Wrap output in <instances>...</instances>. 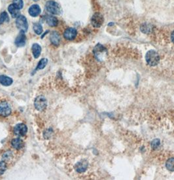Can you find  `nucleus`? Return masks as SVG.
Listing matches in <instances>:
<instances>
[{
	"mask_svg": "<svg viewBox=\"0 0 174 180\" xmlns=\"http://www.w3.org/2000/svg\"><path fill=\"white\" fill-rule=\"evenodd\" d=\"M11 144L13 148L17 150L22 149L24 147V142L20 138H13L11 142Z\"/></svg>",
	"mask_w": 174,
	"mask_h": 180,
	"instance_id": "f8f14e48",
	"label": "nucleus"
},
{
	"mask_svg": "<svg viewBox=\"0 0 174 180\" xmlns=\"http://www.w3.org/2000/svg\"><path fill=\"white\" fill-rule=\"evenodd\" d=\"M171 39H172V41H173V43H174V31L172 32V36H171Z\"/></svg>",
	"mask_w": 174,
	"mask_h": 180,
	"instance_id": "bb28decb",
	"label": "nucleus"
},
{
	"mask_svg": "<svg viewBox=\"0 0 174 180\" xmlns=\"http://www.w3.org/2000/svg\"><path fill=\"white\" fill-rule=\"evenodd\" d=\"M26 37L25 32L23 31H20V34L18 35V36L16 38L15 41V44L18 47H22L26 45Z\"/></svg>",
	"mask_w": 174,
	"mask_h": 180,
	"instance_id": "1a4fd4ad",
	"label": "nucleus"
},
{
	"mask_svg": "<svg viewBox=\"0 0 174 180\" xmlns=\"http://www.w3.org/2000/svg\"><path fill=\"white\" fill-rule=\"evenodd\" d=\"M7 169V162H5V161H0V176L4 174L5 171Z\"/></svg>",
	"mask_w": 174,
	"mask_h": 180,
	"instance_id": "b1692460",
	"label": "nucleus"
},
{
	"mask_svg": "<svg viewBox=\"0 0 174 180\" xmlns=\"http://www.w3.org/2000/svg\"><path fill=\"white\" fill-rule=\"evenodd\" d=\"M48 32H49V30H47V32H45V33L44 34H43V36H42L41 37V39H43V37H44V36H45V35H46V34H47Z\"/></svg>",
	"mask_w": 174,
	"mask_h": 180,
	"instance_id": "cd10ccee",
	"label": "nucleus"
},
{
	"mask_svg": "<svg viewBox=\"0 0 174 180\" xmlns=\"http://www.w3.org/2000/svg\"><path fill=\"white\" fill-rule=\"evenodd\" d=\"M160 140L159 139H154V140L152 141V143H151V147H153V149H157L158 147H159V146H160Z\"/></svg>",
	"mask_w": 174,
	"mask_h": 180,
	"instance_id": "a878e982",
	"label": "nucleus"
},
{
	"mask_svg": "<svg viewBox=\"0 0 174 180\" xmlns=\"http://www.w3.org/2000/svg\"><path fill=\"white\" fill-rule=\"evenodd\" d=\"M77 31L75 28H67V29H66V30L64 31V37L66 39L72 41V40L75 39V37H77Z\"/></svg>",
	"mask_w": 174,
	"mask_h": 180,
	"instance_id": "6e6552de",
	"label": "nucleus"
},
{
	"mask_svg": "<svg viewBox=\"0 0 174 180\" xmlns=\"http://www.w3.org/2000/svg\"><path fill=\"white\" fill-rule=\"evenodd\" d=\"M33 29L37 35H41L43 33V27L40 23H34L33 26Z\"/></svg>",
	"mask_w": 174,
	"mask_h": 180,
	"instance_id": "aec40b11",
	"label": "nucleus"
},
{
	"mask_svg": "<svg viewBox=\"0 0 174 180\" xmlns=\"http://www.w3.org/2000/svg\"><path fill=\"white\" fill-rule=\"evenodd\" d=\"M47 106V100L45 96H39L34 100V106L37 111H42L45 110Z\"/></svg>",
	"mask_w": 174,
	"mask_h": 180,
	"instance_id": "7ed1b4c3",
	"label": "nucleus"
},
{
	"mask_svg": "<svg viewBox=\"0 0 174 180\" xmlns=\"http://www.w3.org/2000/svg\"><path fill=\"white\" fill-rule=\"evenodd\" d=\"M13 83V80L11 77H9L4 75H1L0 76V84L5 87H8L12 85Z\"/></svg>",
	"mask_w": 174,
	"mask_h": 180,
	"instance_id": "2eb2a0df",
	"label": "nucleus"
},
{
	"mask_svg": "<svg viewBox=\"0 0 174 180\" xmlns=\"http://www.w3.org/2000/svg\"><path fill=\"white\" fill-rule=\"evenodd\" d=\"M18 9H22L24 7V2L22 0H13V3Z\"/></svg>",
	"mask_w": 174,
	"mask_h": 180,
	"instance_id": "393cba45",
	"label": "nucleus"
},
{
	"mask_svg": "<svg viewBox=\"0 0 174 180\" xmlns=\"http://www.w3.org/2000/svg\"><path fill=\"white\" fill-rule=\"evenodd\" d=\"M50 40L51 43L54 45V46H58L60 43L61 37L58 32L54 31L51 34Z\"/></svg>",
	"mask_w": 174,
	"mask_h": 180,
	"instance_id": "4468645a",
	"label": "nucleus"
},
{
	"mask_svg": "<svg viewBox=\"0 0 174 180\" xmlns=\"http://www.w3.org/2000/svg\"><path fill=\"white\" fill-rule=\"evenodd\" d=\"M8 11L13 18H17L20 15V9L16 6L14 4H12L8 7Z\"/></svg>",
	"mask_w": 174,
	"mask_h": 180,
	"instance_id": "ddd939ff",
	"label": "nucleus"
},
{
	"mask_svg": "<svg viewBox=\"0 0 174 180\" xmlns=\"http://www.w3.org/2000/svg\"><path fill=\"white\" fill-rule=\"evenodd\" d=\"M45 8L48 12H49L53 15H59L62 13V9L60 5L58 3L53 1V0H50V1H48L46 3Z\"/></svg>",
	"mask_w": 174,
	"mask_h": 180,
	"instance_id": "f257e3e1",
	"label": "nucleus"
},
{
	"mask_svg": "<svg viewBox=\"0 0 174 180\" xmlns=\"http://www.w3.org/2000/svg\"><path fill=\"white\" fill-rule=\"evenodd\" d=\"M166 168L170 171H174V158H171L168 159L166 164Z\"/></svg>",
	"mask_w": 174,
	"mask_h": 180,
	"instance_id": "412c9836",
	"label": "nucleus"
},
{
	"mask_svg": "<svg viewBox=\"0 0 174 180\" xmlns=\"http://www.w3.org/2000/svg\"><path fill=\"white\" fill-rule=\"evenodd\" d=\"M16 25L20 31L26 32L28 29V23L27 18L23 15H20L16 20Z\"/></svg>",
	"mask_w": 174,
	"mask_h": 180,
	"instance_id": "20e7f679",
	"label": "nucleus"
},
{
	"mask_svg": "<svg viewBox=\"0 0 174 180\" xmlns=\"http://www.w3.org/2000/svg\"><path fill=\"white\" fill-rule=\"evenodd\" d=\"M32 52L34 58H38L39 57L41 53V47L38 43L33 44L32 47Z\"/></svg>",
	"mask_w": 174,
	"mask_h": 180,
	"instance_id": "dca6fc26",
	"label": "nucleus"
},
{
	"mask_svg": "<svg viewBox=\"0 0 174 180\" xmlns=\"http://www.w3.org/2000/svg\"><path fill=\"white\" fill-rule=\"evenodd\" d=\"M104 17L99 13H96L91 18V24L94 28H100L104 23Z\"/></svg>",
	"mask_w": 174,
	"mask_h": 180,
	"instance_id": "423d86ee",
	"label": "nucleus"
},
{
	"mask_svg": "<svg viewBox=\"0 0 174 180\" xmlns=\"http://www.w3.org/2000/svg\"><path fill=\"white\" fill-rule=\"evenodd\" d=\"M34 1H39V0H33Z\"/></svg>",
	"mask_w": 174,
	"mask_h": 180,
	"instance_id": "c756f323",
	"label": "nucleus"
},
{
	"mask_svg": "<svg viewBox=\"0 0 174 180\" xmlns=\"http://www.w3.org/2000/svg\"><path fill=\"white\" fill-rule=\"evenodd\" d=\"M46 22H47V25L51 27H55L58 25V20L57 18L53 16H47L46 17Z\"/></svg>",
	"mask_w": 174,
	"mask_h": 180,
	"instance_id": "f3484780",
	"label": "nucleus"
},
{
	"mask_svg": "<svg viewBox=\"0 0 174 180\" xmlns=\"http://www.w3.org/2000/svg\"><path fill=\"white\" fill-rule=\"evenodd\" d=\"M112 25H113V23H109V26H112Z\"/></svg>",
	"mask_w": 174,
	"mask_h": 180,
	"instance_id": "c85d7f7f",
	"label": "nucleus"
},
{
	"mask_svg": "<svg viewBox=\"0 0 174 180\" xmlns=\"http://www.w3.org/2000/svg\"><path fill=\"white\" fill-rule=\"evenodd\" d=\"M28 132V127L24 123H18L13 128V133L18 137H24Z\"/></svg>",
	"mask_w": 174,
	"mask_h": 180,
	"instance_id": "39448f33",
	"label": "nucleus"
},
{
	"mask_svg": "<svg viewBox=\"0 0 174 180\" xmlns=\"http://www.w3.org/2000/svg\"><path fill=\"white\" fill-rule=\"evenodd\" d=\"M28 13L31 17H37L41 14V7L39 5L34 4L29 7L28 9Z\"/></svg>",
	"mask_w": 174,
	"mask_h": 180,
	"instance_id": "9d476101",
	"label": "nucleus"
},
{
	"mask_svg": "<svg viewBox=\"0 0 174 180\" xmlns=\"http://www.w3.org/2000/svg\"><path fill=\"white\" fill-rule=\"evenodd\" d=\"M8 22L9 21V16H8L7 12H3L0 15V26L5 22Z\"/></svg>",
	"mask_w": 174,
	"mask_h": 180,
	"instance_id": "4be33fe9",
	"label": "nucleus"
},
{
	"mask_svg": "<svg viewBox=\"0 0 174 180\" xmlns=\"http://www.w3.org/2000/svg\"><path fill=\"white\" fill-rule=\"evenodd\" d=\"M47 63H48V59L47 58H42L41 60L39 62H38L37 66L36 67V68H35L34 72H35V71H38V70H41V69H44L46 67V66H47Z\"/></svg>",
	"mask_w": 174,
	"mask_h": 180,
	"instance_id": "a211bd4d",
	"label": "nucleus"
},
{
	"mask_svg": "<svg viewBox=\"0 0 174 180\" xmlns=\"http://www.w3.org/2000/svg\"><path fill=\"white\" fill-rule=\"evenodd\" d=\"M11 113V107L9 103L3 101L0 103V115L2 117H7Z\"/></svg>",
	"mask_w": 174,
	"mask_h": 180,
	"instance_id": "0eeeda50",
	"label": "nucleus"
},
{
	"mask_svg": "<svg viewBox=\"0 0 174 180\" xmlns=\"http://www.w3.org/2000/svg\"><path fill=\"white\" fill-rule=\"evenodd\" d=\"M152 27L150 25H148V24H144L141 27V30L142 31L143 33L147 34L149 32H150L151 31Z\"/></svg>",
	"mask_w": 174,
	"mask_h": 180,
	"instance_id": "5701e85b",
	"label": "nucleus"
},
{
	"mask_svg": "<svg viewBox=\"0 0 174 180\" xmlns=\"http://www.w3.org/2000/svg\"><path fill=\"white\" fill-rule=\"evenodd\" d=\"M88 162L85 160H82L80 162H77L75 166V170L79 173H83L85 172L86 170L88 168Z\"/></svg>",
	"mask_w": 174,
	"mask_h": 180,
	"instance_id": "9b49d317",
	"label": "nucleus"
},
{
	"mask_svg": "<svg viewBox=\"0 0 174 180\" xmlns=\"http://www.w3.org/2000/svg\"><path fill=\"white\" fill-rule=\"evenodd\" d=\"M145 59L147 63L151 66L157 65L160 60V58L158 53L153 50H149L147 53L146 54Z\"/></svg>",
	"mask_w": 174,
	"mask_h": 180,
	"instance_id": "f03ea898",
	"label": "nucleus"
},
{
	"mask_svg": "<svg viewBox=\"0 0 174 180\" xmlns=\"http://www.w3.org/2000/svg\"><path fill=\"white\" fill-rule=\"evenodd\" d=\"M13 157V153L10 151H5L1 156V160L5 161V162H7L12 159Z\"/></svg>",
	"mask_w": 174,
	"mask_h": 180,
	"instance_id": "6ab92c4d",
	"label": "nucleus"
}]
</instances>
